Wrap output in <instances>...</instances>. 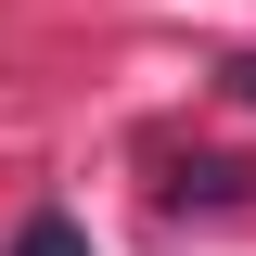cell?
Segmentation results:
<instances>
[{"label": "cell", "instance_id": "obj_1", "mask_svg": "<svg viewBox=\"0 0 256 256\" xmlns=\"http://www.w3.org/2000/svg\"><path fill=\"white\" fill-rule=\"evenodd\" d=\"M13 256H90V230H77V218H26V230H13Z\"/></svg>", "mask_w": 256, "mask_h": 256}, {"label": "cell", "instance_id": "obj_2", "mask_svg": "<svg viewBox=\"0 0 256 256\" xmlns=\"http://www.w3.org/2000/svg\"><path fill=\"white\" fill-rule=\"evenodd\" d=\"M230 90H244V102H256V52H244V64H230Z\"/></svg>", "mask_w": 256, "mask_h": 256}]
</instances>
